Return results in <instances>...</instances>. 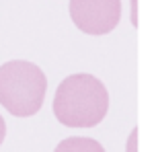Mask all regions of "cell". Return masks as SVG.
<instances>
[{"label": "cell", "instance_id": "2", "mask_svg": "<svg viewBox=\"0 0 156 152\" xmlns=\"http://www.w3.org/2000/svg\"><path fill=\"white\" fill-rule=\"evenodd\" d=\"M47 93L43 70L27 60L0 66V105L15 117H31L41 109Z\"/></svg>", "mask_w": 156, "mask_h": 152}, {"label": "cell", "instance_id": "7", "mask_svg": "<svg viewBox=\"0 0 156 152\" xmlns=\"http://www.w3.org/2000/svg\"><path fill=\"white\" fill-rule=\"evenodd\" d=\"M133 2V25H138V16H136V4H138V0H132Z\"/></svg>", "mask_w": 156, "mask_h": 152}, {"label": "cell", "instance_id": "5", "mask_svg": "<svg viewBox=\"0 0 156 152\" xmlns=\"http://www.w3.org/2000/svg\"><path fill=\"white\" fill-rule=\"evenodd\" d=\"M127 152H138V128H133L127 138Z\"/></svg>", "mask_w": 156, "mask_h": 152}, {"label": "cell", "instance_id": "3", "mask_svg": "<svg viewBox=\"0 0 156 152\" xmlns=\"http://www.w3.org/2000/svg\"><path fill=\"white\" fill-rule=\"evenodd\" d=\"M70 19L86 35H107L121 19V0H70Z\"/></svg>", "mask_w": 156, "mask_h": 152}, {"label": "cell", "instance_id": "4", "mask_svg": "<svg viewBox=\"0 0 156 152\" xmlns=\"http://www.w3.org/2000/svg\"><path fill=\"white\" fill-rule=\"evenodd\" d=\"M54 152H105V148H103L97 140H93V138H66V140H62L60 144L55 146Z\"/></svg>", "mask_w": 156, "mask_h": 152}, {"label": "cell", "instance_id": "6", "mask_svg": "<svg viewBox=\"0 0 156 152\" xmlns=\"http://www.w3.org/2000/svg\"><path fill=\"white\" fill-rule=\"evenodd\" d=\"M4 138H6V123H4L2 115H0V144L4 142Z\"/></svg>", "mask_w": 156, "mask_h": 152}, {"label": "cell", "instance_id": "1", "mask_svg": "<svg viewBox=\"0 0 156 152\" xmlns=\"http://www.w3.org/2000/svg\"><path fill=\"white\" fill-rule=\"evenodd\" d=\"M109 111V93L93 74H72L54 95V115L66 128H94Z\"/></svg>", "mask_w": 156, "mask_h": 152}]
</instances>
